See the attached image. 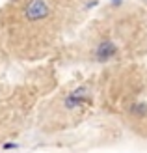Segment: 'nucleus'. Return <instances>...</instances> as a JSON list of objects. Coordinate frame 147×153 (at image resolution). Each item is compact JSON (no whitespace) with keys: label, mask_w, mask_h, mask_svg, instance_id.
Here are the masks:
<instances>
[{"label":"nucleus","mask_w":147,"mask_h":153,"mask_svg":"<svg viewBox=\"0 0 147 153\" xmlns=\"http://www.w3.org/2000/svg\"><path fill=\"white\" fill-rule=\"evenodd\" d=\"M99 105L119 129L147 140V64L142 60L100 69Z\"/></svg>","instance_id":"4"},{"label":"nucleus","mask_w":147,"mask_h":153,"mask_svg":"<svg viewBox=\"0 0 147 153\" xmlns=\"http://www.w3.org/2000/svg\"><path fill=\"white\" fill-rule=\"evenodd\" d=\"M100 112L99 71L80 79H71L49 94L37 106L34 127L43 138L54 140L75 133Z\"/></svg>","instance_id":"5"},{"label":"nucleus","mask_w":147,"mask_h":153,"mask_svg":"<svg viewBox=\"0 0 147 153\" xmlns=\"http://www.w3.org/2000/svg\"><path fill=\"white\" fill-rule=\"evenodd\" d=\"M58 84L54 64L15 62L0 43V146L32 129L37 106Z\"/></svg>","instance_id":"3"},{"label":"nucleus","mask_w":147,"mask_h":153,"mask_svg":"<svg viewBox=\"0 0 147 153\" xmlns=\"http://www.w3.org/2000/svg\"><path fill=\"white\" fill-rule=\"evenodd\" d=\"M147 58V6L132 0L99 6L54 65L106 69Z\"/></svg>","instance_id":"2"},{"label":"nucleus","mask_w":147,"mask_h":153,"mask_svg":"<svg viewBox=\"0 0 147 153\" xmlns=\"http://www.w3.org/2000/svg\"><path fill=\"white\" fill-rule=\"evenodd\" d=\"M100 6V0H6L0 43L15 62L54 64Z\"/></svg>","instance_id":"1"}]
</instances>
